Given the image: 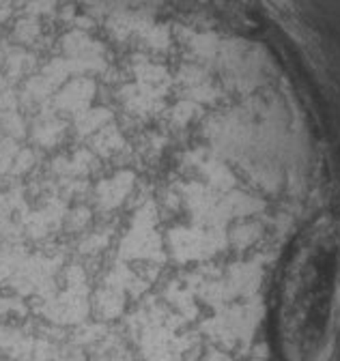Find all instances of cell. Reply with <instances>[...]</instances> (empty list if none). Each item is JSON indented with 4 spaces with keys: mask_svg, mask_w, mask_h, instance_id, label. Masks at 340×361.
<instances>
[{
    "mask_svg": "<svg viewBox=\"0 0 340 361\" xmlns=\"http://www.w3.org/2000/svg\"><path fill=\"white\" fill-rule=\"evenodd\" d=\"M340 303V245L332 231L317 228L284 276L278 334L286 361H327Z\"/></svg>",
    "mask_w": 340,
    "mask_h": 361,
    "instance_id": "1",
    "label": "cell"
}]
</instances>
